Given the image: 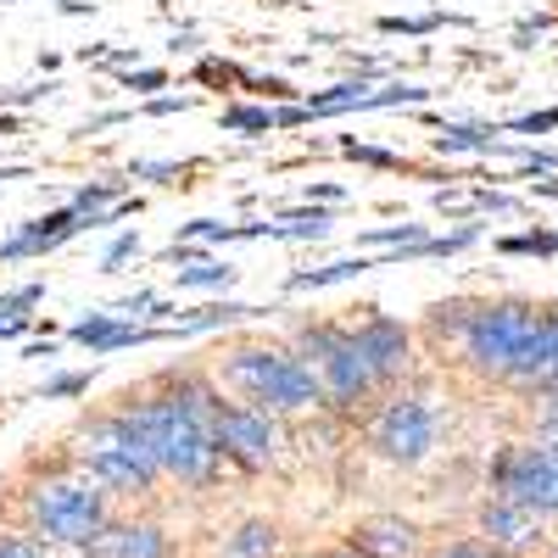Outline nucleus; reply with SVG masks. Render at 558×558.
<instances>
[{"mask_svg": "<svg viewBox=\"0 0 558 558\" xmlns=\"http://www.w3.org/2000/svg\"><path fill=\"white\" fill-rule=\"evenodd\" d=\"M118 313L112 307H101V313H89V318H78L73 330H68V341H78V347H89V352H101L107 341H112V330H118Z\"/></svg>", "mask_w": 558, "mask_h": 558, "instance_id": "obj_21", "label": "nucleus"}, {"mask_svg": "<svg viewBox=\"0 0 558 558\" xmlns=\"http://www.w3.org/2000/svg\"><path fill=\"white\" fill-rule=\"evenodd\" d=\"M218 558H279V525L274 520H241L235 531L223 536Z\"/></svg>", "mask_w": 558, "mask_h": 558, "instance_id": "obj_16", "label": "nucleus"}, {"mask_svg": "<svg viewBox=\"0 0 558 558\" xmlns=\"http://www.w3.org/2000/svg\"><path fill=\"white\" fill-rule=\"evenodd\" d=\"M157 386L184 408V413H196L202 425H218V413L229 408V397H223V386L213 380V368H162L157 375Z\"/></svg>", "mask_w": 558, "mask_h": 558, "instance_id": "obj_15", "label": "nucleus"}, {"mask_svg": "<svg viewBox=\"0 0 558 558\" xmlns=\"http://www.w3.org/2000/svg\"><path fill=\"white\" fill-rule=\"evenodd\" d=\"M520 162H525V173H553L558 168V151H525Z\"/></svg>", "mask_w": 558, "mask_h": 558, "instance_id": "obj_30", "label": "nucleus"}, {"mask_svg": "<svg viewBox=\"0 0 558 558\" xmlns=\"http://www.w3.org/2000/svg\"><path fill=\"white\" fill-rule=\"evenodd\" d=\"M430 235H425V223H386V229H363L357 246H380V252H418Z\"/></svg>", "mask_w": 558, "mask_h": 558, "instance_id": "obj_19", "label": "nucleus"}, {"mask_svg": "<svg viewBox=\"0 0 558 558\" xmlns=\"http://www.w3.org/2000/svg\"><path fill=\"white\" fill-rule=\"evenodd\" d=\"M553 553H558V542H553Z\"/></svg>", "mask_w": 558, "mask_h": 558, "instance_id": "obj_35", "label": "nucleus"}, {"mask_svg": "<svg viewBox=\"0 0 558 558\" xmlns=\"http://www.w3.org/2000/svg\"><path fill=\"white\" fill-rule=\"evenodd\" d=\"M441 430H447V413L430 391H391L375 402L363 425V441L380 463L391 470H418L436 447H441Z\"/></svg>", "mask_w": 558, "mask_h": 558, "instance_id": "obj_7", "label": "nucleus"}, {"mask_svg": "<svg viewBox=\"0 0 558 558\" xmlns=\"http://www.w3.org/2000/svg\"><path fill=\"white\" fill-rule=\"evenodd\" d=\"M68 463L84 470L107 497H151V486L162 481L157 458L123 430V418L112 408L89 413L84 425L68 436Z\"/></svg>", "mask_w": 558, "mask_h": 558, "instance_id": "obj_5", "label": "nucleus"}, {"mask_svg": "<svg viewBox=\"0 0 558 558\" xmlns=\"http://www.w3.org/2000/svg\"><path fill=\"white\" fill-rule=\"evenodd\" d=\"M347 547L357 558H418L425 536H418V525L402 520V514H368L347 531Z\"/></svg>", "mask_w": 558, "mask_h": 558, "instance_id": "obj_12", "label": "nucleus"}, {"mask_svg": "<svg viewBox=\"0 0 558 558\" xmlns=\"http://www.w3.org/2000/svg\"><path fill=\"white\" fill-rule=\"evenodd\" d=\"M223 129H246V134H268V129H274V112H268V107H229V112H223Z\"/></svg>", "mask_w": 558, "mask_h": 558, "instance_id": "obj_23", "label": "nucleus"}, {"mask_svg": "<svg viewBox=\"0 0 558 558\" xmlns=\"http://www.w3.org/2000/svg\"><path fill=\"white\" fill-rule=\"evenodd\" d=\"M363 268H380V257H347V263H324V268H302L286 279V291H318V286H336V279H352Z\"/></svg>", "mask_w": 558, "mask_h": 558, "instance_id": "obj_17", "label": "nucleus"}, {"mask_svg": "<svg viewBox=\"0 0 558 558\" xmlns=\"http://www.w3.org/2000/svg\"><path fill=\"white\" fill-rule=\"evenodd\" d=\"M542 397H558V375H553V386H547V391H542ZM531 402H536V397H531Z\"/></svg>", "mask_w": 558, "mask_h": 558, "instance_id": "obj_32", "label": "nucleus"}, {"mask_svg": "<svg viewBox=\"0 0 558 558\" xmlns=\"http://www.w3.org/2000/svg\"><path fill=\"white\" fill-rule=\"evenodd\" d=\"M34 330V313H0V341H17Z\"/></svg>", "mask_w": 558, "mask_h": 558, "instance_id": "obj_28", "label": "nucleus"}, {"mask_svg": "<svg viewBox=\"0 0 558 558\" xmlns=\"http://www.w3.org/2000/svg\"><path fill=\"white\" fill-rule=\"evenodd\" d=\"M436 151H497V129H470V123H447L436 134Z\"/></svg>", "mask_w": 558, "mask_h": 558, "instance_id": "obj_20", "label": "nucleus"}, {"mask_svg": "<svg viewBox=\"0 0 558 558\" xmlns=\"http://www.w3.org/2000/svg\"><path fill=\"white\" fill-rule=\"evenodd\" d=\"M542 558H558V553H553V547H547V553H542Z\"/></svg>", "mask_w": 558, "mask_h": 558, "instance_id": "obj_34", "label": "nucleus"}, {"mask_svg": "<svg viewBox=\"0 0 558 558\" xmlns=\"http://www.w3.org/2000/svg\"><path fill=\"white\" fill-rule=\"evenodd\" d=\"M112 413L123 418V430L157 458V470L179 486H213L218 470H223V452L213 441V425H202L196 413H184L157 380L140 386V391H123L112 402Z\"/></svg>", "mask_w": 558, "mask_h": 558, "instance_id": "obj_1", "label": "nucleus"}, {"mask_svg": "<svg viewBox=\"0 0 558 558\" xmlns=\"http://www.w3.org/2000/svg\"><path fill=\"white\" fill-rule=\"evenodd\" d=\"M73 235H84V218H78L73 207H57V213H45V218L23 223L12 241H0V257H7V263H17V257H45V252L68 246Z\"/></svg>", "mask_w": 558, "mask_h": 558, "instance_id": "obj_14", "label": "nucleus"}, {"mask_svg": "<svg viewBox=\"0 0 558 558\" xmlns=\"http://www.w3.org/2000/svg\"><path fill=\"white\" fill-rule=\"evenodd\" d=\"M168 78L157 73V68H140V73H129V89H162Z\"/></svg>", "mask_w": 558, "mask_h": 558, "instance_id": "obj_31", "label": "nucleus"}, {"mask_svg": "<svg viewBox=\"0 0 558 558\" xmlns=\"http://www.w3.org/2000/svg\"><path fill=\"white\" fill-rule=\"evenodd\" d=\"M475 531L492 553L502 558H531V553H547V525L536 514H525V508L502 502V497H486L475 508Z\"/></svg>", "mask_w": 558, "mask_h": 558, "instance_id": "obj_11", "label": "nucleus"}, {"mask_svg": "<svg viewBox=\"0 0 558 558\" xmlns=\"http://www.w3.org/2000/svg\"><path fill=\"white\" fill-rule=\"evenodd\" d=\"M12 173H17V168H0V179H12Z\"/></svg>", "mask_w": 558, "mask_h": 558, "instance_id": "obj_33", "label": "nucleus"}, {"mask_svg": "<svg viewBox=\"0 0 558 558\" xmlns=\"http://www.w3.org/2000/svg\"><path fill=\"white\" fill-rule=\"evenodd\" d=\"M229 279H235V268L218 263V257H207V263H196V268H179V291H207V286H229Z\"/></svg>", "mask_w": 558, "mask_h": 558, "instance_id": "obj_22", "label": "nucleus"}, {"mask_svg": "<svg viewBox=\"0 0 558 558\" xmlns=\"http://www.w3.org/2000/svg\"><path fill=\"white\" fill-rule=\"evenodd\" d=\"M547 447H553V441H547Z\"/></svg>", "mask_w": 558, "mask_h": 558, "instance_id": "obj_36", "label": "nucleus"}, {"mask_svg": "<svg viewBox=\"0 0 558 558\" xmlns=\"http://www.w3.org/2000/svg\"><path fill=\"white\" fill-rule=\"evenodd\" d=\"M296 357L318 375L324 386V408H336V413H363L368 402H380V380L368 375V363L357 357L352 347V330L336 318H307L296 324Z\"/></svg>", "mask_w": 558, "mask_h": 558, "instance_id": "obj_6", "label": "nucleus"}, {"mask_svg": "<svg viewBox=\"0 0 558 558\" xmlns=\"http://www.w3.org/2000/svg\"><path fill=\"white\" fill-rule=\"evenodd\" d=\"M536 330H542V302H531V296H475V307L463 318L452 347H458V363L470 368V375L508 386L514 368L525 363Z\"/></svg>", "mask_w": 558, "mask_h": 558, "instance_id": "obj_3", "label": "nucleus"}, {"mask_svg": "<svg viewBox=\"0 0 558 558\" xmlns=\"http://www.w3.org/2000/svg\"><path fill=\"white\" fill-rule=\"evenodd\" d=\"M470 307H475V296H452V302H436V307L425 313V336H430L436 347L458 341V330H463V318H470Z\"/></svg>", "mask_w": 558, "mask_h": 558, "instance_id": "obj_18", "label": "nucleus"}, {"mask_svg": "<svg viewBox=\"0 0 558 558\" xmlns=\"http://www.w3.org/2000/svg\"><path fill=\"white\" fill-rule=\"evenodd\" d=\"M84 391H89V375H57L45 386V397H84Z\"/></svg>", "mask_w": 558, "mask_h": 558, "instance_id": "obj_27", "label": "nucleus"}, {"mask_svg": "<svg viewBox=\"0 0 558 558\" xmlns=\"http://www.w3.org/2000/svg\"><path fill=\"white\" fill-rule=\"evenodd\" d=\"M140 252V235H118L112 246H107V257H101V268H118L123 257H134Z\"/></svg>", "mask_w": 558, "mask_h": 558, "instance_id": "obj_29", "label": "nucleus"}, {"mask_svg": "<svg viewBox=\"0 0 558 558\" xmlns=\"http://www.w3.org/2000/svg\"><path fill=\"white\" fill-rule=\"evenodd\" d=\"M213 380L223 386L229 402L263 408L274 418H286V413H318L324 408L318 375L296 357V347H286V341H235V347L218 357Z\"/></svg>", "mask_w": 558, "mask_h": 558, "instance_id": "obj_2", "label": "nucleus"}, {"mask_svg": "<svg viewBox=\"0 0 558 558\" xmlns=\"http://www.w3.org/2000/svg\"><path fill=\"white\" fill-rule=\"evenodd\" d=\"M486 486H492V497L525 508L542 525H558V447H547V441L497 447L486 463Z\"/></svg>", "mask_w": 558, "mask_h": 558, "instance_id": "obj_8", "label": "nucleus"}, {"mask_svg": "<svg viewBox=\"0 0 558 558\" xmlns=\"http://www.w3.org/2000/svg\"><path fill=\"white\" fill-rule=\"evenodd\" d=\"M430 558H502V553H492L481 536H458V542H447V547H436Z\"/></svg>", "mask_w": 558, "mask_h": 558, "instance_id": "obj_25", "label": "nucleus"}, {"mask_svg": "<svg viewBox=\"0 0 558 558\" xmlns=\"http://www.w3.org/2000/svg\"><path fill=\"white\" fill-rule=\"evenodd\" d=\"M347 157H357L368 168H402V157L397 151H380V146H347Z\"/></svg>", "mask_w": 558, "mask_h": 558, "instance_id": "obj_26", "label": "nucleus"}, {"mask_svg": "<svg viewBox=\"0 0 558 558\" xmlns=\"http://www.w3.org/2000/svg\"><path fill=\"white\" fill-rule=\"evenodd\" d=\"M23 525L45 547H73L78 553L84 542H96L112 525V497L84 470L62 463L57 475H45L23 492Z\"/></svg>", "mask_w": 558, "mask_h": 558, "instance_id": "obj_4", "label": "nucleus"}, {"mask_svg": "<svg viewBox=\"0 0 558 558\" xmlns=\"http://www.w3.org/2000/svg\"><path fill=\"white\" fill-rule=\"evenodd\" d=\"M347 330H352V347H357V357L368 363V375L380 380V391L413 375V330H408L402 318H391V313H375V307H363V318H357V324H347Z\"/></svg>", "mask_w": 558, "mask_h": 558, "instance_id": "obj_10", "label": "nucleus"}, {"mask_svg": "<svg viewBox=\"0 0 558 558\" xmlns=\"http://www.w3.org/2000/svg\"><path fill=\"white\" fill-rule=\"evenodd\" d=\"M213 441L223 452V463H241V470H274L279 447H286V430L279 418L263 413V408H246V402H229L213 425Z\"/></svg>", "mask_w": 558, "mask_h": 558, "instance_id": "obj_9", "label": "nucleus"}, {"mask_svg": "<svg viewBox=\"0 0 558 558\" xmlns=\"http://www.w3.org/2000/svg\"><path fill=\"white\" fill-rule=\"evenodd\" d=\"M78 553L84 558H168L173 536L157 520H112L96 542H84Z\"/></svg>", "mask_w": 558, "mask_h": 558, "instance_id": "obj_13", "label": "nucleus"}, {"mask_svg": "<svg viewBox=\"0 0 558 558\" xmlns=\"http://www.w3.org/2000/svg\"><path fill=\"white\" fill-rule=\"evenodd\" d=\"M0 558H51V547L34 542L28 531H0Z\"/></svg>", "mask_w": 558, "mask_h": 558, "instance_id": "obj_24", "label": "nucleus"}]
</instances>
